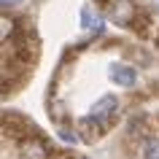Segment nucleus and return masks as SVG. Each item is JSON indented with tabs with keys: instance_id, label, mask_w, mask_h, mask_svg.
I'll return each mask as SVG.
<instances>
[{
	"instance_id": "f257e3e1",
	"label": "nucleus",
	"mask_w": 159,
	"mask_h": 159,
	"mask_svg": "<svg viewBox=\"0 0 159 159\" xmlns=\"http://www.w3.org/2000/svg\"><path fill=\"white\" fill-rule=\"evenodd\" d=\"M108 78L113 84H119V86H132L135 81H138V73H135V67H129V65L113 62V65L108 67Z\"/></svg>"
},
{
	"instance_id": "f03ea898",
	"label": "nucleus",
	"mask_w": 159,
	"mask_h": 159,
	"mask_svg": "<svg viewBox=\"0 0 159 159\" xmlns=\"http://www.w3.org/2000/svg\"><path fill=\"white\" fill-rule=\"evenodd\" d=\"M119 111V100L113 97V94H105V97H100V100L92 105V111H89V116L97 119V121H105V119H111L113 113Z\"/></svg>"
},
{
	"instance_id": "7ed1b4c3",
	"label": "nucleus",
	"mask_w": 159,
	"mask_h": 159,
	"mask_svg": "<svg viewBox=\"0 0 159 159\" xmlns=\"http://www.w3.org/2000/svg\"><path fill=\"white\" fill-rule=\"evenodd\" d=\"M100 132H102V127H100V121L97 119H84L81 124H78V135L84 138V140H97L100 138Z\"/></svg>"
},
{
	"instance_id": "20e7f679",
	"label": "nucleus",
	"mask_w": 159,
	"mask_h": 159,
	"mask_svg": "<svg viewBox=\"0 0 159 159\" xmlns=\"http://www.w3.org/2000/svg\"><path fill=\"white\" fill-rule=\"evenodd\" d=\"M129 16H132V3H129V0H119L116 8H113V19H116L119 25H127Z\"/></svg>"
},
{
	"instance_id": "39448f33",
	"label": "nucleus",
	"mask_w": 159,
	"mask_h": 159,
	"mask_svg": "<svg viewBox=\"0 0 159 159\" xmlns=\"http://www.w3.org/2000/svg\"><path fill=\"white\" fill-rule=\"evenodd\" d=\"M81 25H84L86 30H100V27H102V22H100V16H97V14H94V11L89 8V6H86V8L81 11Z\"/></svg>"
},
{
	"instance_id": "423d86ee",
	"label": "nucleus",
	"mask_w": 159,
	"mask_h": 159,
	"mask_svg": "<svg viewBox=\"0 0 159 159\" xmlns=\"http://www.w3.org/2000/svg\"><path fill=\"white\" fill-rule=\"evenodd\" d=\"M140 157L143 159H159V140L157 138H148V140L140 146Z\"/></svg>"
},
{
	"instance_id": "0eeeda50",
	"label": "nucleus",
	"mask_w": 159,
	"mask_h": 159,
	"mask_svg": "<svg viewBox=\"0 0 159 159\" xmlns=\"http://www.w3.org/2000/svg\"><path fill=\"white\" fill-rule=\"evenodd\" d=\"M8 33H11V19H0V41L8 38Z\"/></svg>"
},
{
	"instance_id": "6e6552de",
	"label": "nucleus",
	"mask_w": 159,
	"mask_h": 159,
	"mask_svg": "<svg viewBox=\"0 0 159 159\" xmlns=\"http://www.w3.org/2000/svg\"><path fill=\"white\" fill-rule=\"evenodd\" d=\"M27 154H30V159H41L43 157V151L38 146H27Z\"/></svg>"
},
{
	"instance_id": "1a4fd4ad",
	"label": "nucleus",
	"mask_w": 159,
	"mask_h": 159,
	"mask_svg": "<svg viewBox=\"0 0 159 159\" xmlns=\"http://www.w3.org/2000/svg\"><path fill=\"white\" fill-rule=\"evenodd\" d=\"M59 138H62V140H67V143H75V138L67 132V129H62V132H59Z\"/></svg>"
},
{
	"instance_id": "9d476101",
	"label": "nucleus",
	"mask_w": 159,
	"mask_h": 159,
	"mask_svg": "<svg viewBox=\"0 0 159 159\" xmlns=\"http://www.w3.org/2000/svg\"><path fill=\"white\" fill-rule=\"evenodd\" d=\"M0 6H8V8H14V6H22V0H0Z\"/></svg>"
},
{
	"instance_id": "9b49d317",
	"label": "nucleus",
	"mask_w": 159,
	"mask_h": 159,
	"mask_svg": "<svg viewBox=\"0 0 159 159\" xmlns=\"http://www.w3.org/2000/svg\"><path fill=\"white\" fill-rule=\"evenodd\" d=\"M154 6H157V11H159V0H154Z\"/></svg>"
}]
</instances>
